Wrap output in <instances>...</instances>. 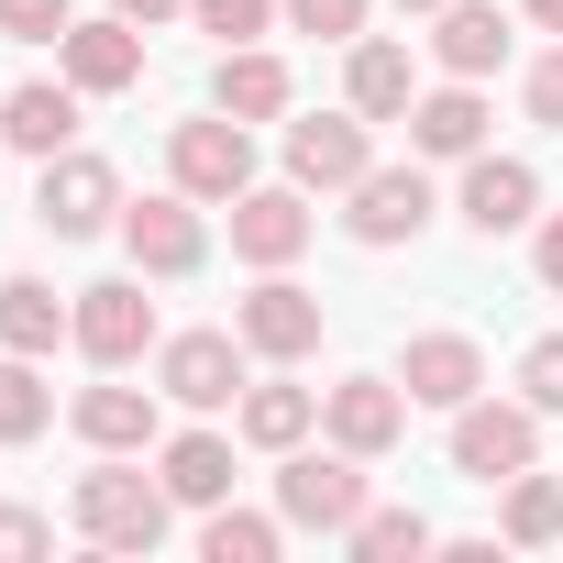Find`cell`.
Masks as SVG:
<instances>
[{"label": "cell", "instance_id": "cell-15", "mask_svg": "<svg viewBox=\"0 0 563 563\" xmlns=\"http://www.w3.org/2000/svg\"><path fill=\"white\" fill-rule=\"evenodd\" d=\"M299 243H310L299 177H288V188H243V199H232V254H243V265H299Z\"/></svg>", "mask_w": 563, "mask_h": 563}, {"label": "cell", "instance_id": "cell-20", "mask_svg": "<svg viewBox=\"0 0 563 563\" xmlns=\"http://www.w3.org/2000/svg\"><path fill=\"white\" fill-rule=\"evenodd\" d=\"M67 332H78V310L45 276H0V354H56Z\"/></svg>", "mask_w": 563, "mask_h": 563}, {"label": "cell", "instance_id": "cell-35", "mask_svg": "<svg viewBox=\"0 0 563 563\" xmlns=\"http://www.w3.org/2000/svg\"><path fill=\"white\" fill-rule=\"evenodd\" d=\"M519 100H530V122H552V133H563V45L530 67V89H519Z\"/></svg>", "mask_w": 563, "mask_h": 563}, {"label": "cell", "instance_id": "cell-30", "mask_svg": "<svg viewBox=\"0 0 563 563\" xmlns=\"http://www.w3.org/2000/svg\"><path fill=\"white\" fill-rule=\"evenodd\" d=\"M519 398H530V409H541V420H552V409H563V332H541V343H530V354H519Z\"/></svg>", "mask_w": 563, "mask_h": 563}, {"label": "cell", "instance_id": "cell-16", "mask_svg": "<svg viewBox=\"0 0 563 563\" xmlns=\"http://www.w3.org/2000/svg\"><path fill=\"white\" fill-rule=\"evenodd\" d=\"M288 100H299L288 56H265V45H221V78H210V111H232V122H288Z\"/></svg>", "mask_w": 563, "mask_h": 563}, {"label": "cell", "instance_id": "cell-38", "mask_svg": "<svg viewBox=\"0 0 563 563\" xmlns=\"http://www.w3.org/2000/svg\"><path fill=\"white\" fill-rule=\"evenodd\" d=\"M519 12H530V23H541V34H563V0H519Z\"/></svg>", "mask_w": 563, "mask_h": 563}, {"label": "cell", "instance_id": "cell-18", "mask_svg": "<svg viewBox=\"0 0 563 563\" xmlns=\"http://www.w3.org/2000/svg\"><path fill=\"white\" fill-rule=\"evenodd\" d=\"M431 56H442V78H497L508 67V12H497V0H442Z\"/></svg>", "mask_w": 563, "mask_h": 563}, {"label": "cell", "instance_id": "cell-10", "mask_svg": "<svg viewBox=\"0 0 563 563\" xmlns=\"http://www.w3.org/2000/svg\"><path fill=\"white\" fill-rule=\"evenodd\" d=\"M321 431L376 464V453H398V431H409V387H398V376H343V387H321Z\"/></svg>", "mask_w": 563, "mask_h": 563}, {"label": "cell", "instance_id": "cell-3", "mask_svg": "<svg viewBox=\"0 0 563 563\" xmlns=\"http://www.w3.org/2000/svg\"><path fill=\"white\" fill-rule=\"evenodd\" d=\"M166 177L188 188V199H243L254 188V122H232V111H210V122H177L166 133Z\"/></svg>", "mask_w": 563, "mask_h": 563}, {"label": "cell", "instance_id": "cell-33", "mask_svg": "<svg viewBox=\"0 0 563 563\" xmlns=\"http://www.w3.org/2000/svg\"><path fill=\"white\" fill-rule=\"evenodd\" d=\"M78 12H67V0H0V34H23V45H56Z\"/></svg>", "mask_w": 563, "mask_h": 563}, {"label": "cell", "instance_id": "cell-29", "mask_svg": "<svg viewBox=\"0 0 563 563\" xmlns=\"http://www.w3.org/2000/svg\"><path fill=\"white\" fill-rule=\"evenodd\" d=\"M343 541H354L365 563H409V552H431V519H420V508H365Z\"/></svg>", "mask_w": 563, "mask_h": 563}, {"label": "cell", "instance_id": "cell-39", "mask_svg": "<svg viewBox=\"0 0 563 563\" xmlns=\"http://www.w3.org/2000/svg\"><path fill=\"white\" fill-rule=\"evenodd\" d=\"M398 12H442V0H398Z\"/></svg>", "mask_w": 563, "mask_h": 563}, {"label": "cell", "instance_id": "cell-23", "mask_svg": "<svg viewBox=\"0 0 563 563\" xmlns=\"http://www.w3.org/2000/svg\"><path fill=\"white\" fill-rule=\"evenodd\" d=\"M0 144H23V155H67L78 144V89H12L0 100Z\"/></svg>", "mask_w": 563, "mask_h": 563}, {"label": "cell", "instance_id": "cell-25", "mask_svg": "<svg viewBox=\"0 0 563 563\" xmlns=\"http://www.w3.org/2000/svg\"><path fill=\"white\" fill-rule=\"evenodd\" d=\"M232 420H243V442H254V453H299V442H310V420H321V398H310V387H243V398H232Z\"/></svg>", "mask_w": 563, "mask_h": 563}, {"label": "cell", "instance_id": "cell-24", "mask_svg": "<svg viewBox=\"0 0 563 563\" xmlns=\"http://www.w3.org/2000/svg\"><path fill=\"white\" fill-rule=\"evenodd\" d=\"M155 398H166V387H89V398H78V442L144 453V442H155Z\"/></svg>", "mask_w": 563, "mask_h": 563}, {"label": "cell", "instance_id": "cell-26", "mask_svg": "<svg viewBox=\"0 0 563 563\" xmlns=\"http://www.w3.org/2000/svg\"><path fill=\"white\" fill-rule=\"evenodd\" d=\"M276 541H288V519H254V508H210V530H199V552L210 563H276Z\"/></svg>", "mask_w": 563, "mask_h": 563}, {"label": "cell", "instance_id": "cell-36", "mask_svg": "<svg viewBox=\"0 0 563 563\" xmlns=\"http://www.w3.org/2000/svg\"><path fill=\"white\" fill-rule=\"evenodd\" d=\"M530 265H541V288H552V299H563V210H552V221H541V243H530Z\"/></svg>", "mask_w": 563, "mask_h": 563}, {"label": "cell", "instance_id": "cell-1", "mask_svg": "<svg viewBox=\"0 0 563 563\" xmlns=\"http://www.w3.org/2000/svg\"><path fill=\"white\" fill-rule=\"evenodd\" d=\"M67 519H78V530H89L100 552H155V541H166V519H177V497H166V475L100 464V475H78Z\"/></svg>", "mask_w": 563, "mask_h": 563}, {"label": "cell", "instance_id": "cell-22", "mask_svg": "<svg viewBox=\"0 0 563 563\" xmlns=\"http://www.w3.org/2000/svg\"><path fill=\"white\" fill-rule=\"evenodd\" d=\"M155 475H166L177 508H221V497H232V442H221V431H177V442L155 453Z\"/></svg>", "mask_w": 563, "mask_h": 563}, {"label": "cell", "instance_id": "cell-12", "mask_svg": "<svg viewBox=\"0 0 563 563\" xmlns=\"http://www.w3.org/2000/svg\"><path fill=\"white\" fill-rule=\"evenodd\" d=\"M343 199H354V210H343L354 243H420V221H431V177H420V166H365Z\"/></svg>", "mask_w": 563, "mask_h": 563}, {"label": "cell", "instance_id": "cell-17", "mask_svg": "<svg viewBox=\"0 0 563 563\" xmlns=\"http://www.w3.org/2000/svg\"><path fill=\"white\" fill-rule=\"evenodd\" d=\"M464 221L497 243V232H519V221H541V177L519 166V155H464Z\"/></svg>", "mask_w": 563, "mask_h": 563}, {"label": "cell", "instance_id": "cell-13", "mask_svg": "<svg viewBox=\"0 0 563 563\" xmlns=\"http://www.w3.org/2000/svg\"><path fill=\"white\" fill-rule=\"evenodd\" d=\"M56 56H67V89H78V100H111V89L144 78V23H122V12H111V23H67Z\"/></svg>", "mask_w": 563, "mask_h": 563}, {"label": "cell", "instance_id": "cell-8", "mask_svg": "<svg viewBox=\"0 0 563 563\" xmlns=\"http://www.w3.org/2000/svg\"><path fill=\"white\" fill-rule=\"evenodd\" d=\"M122 243H133V265H144V276H199V254H210V232H199V199H188V188H166V199H122Z\"/></svg>", "mask_w": 563, "mask_h": 563}, {"label": "cell", "instance_id": "cell-11", "mask_svg": "<svg viewBox=\"0 0 563 563\" xmlns=\"http://www.w3.org/2000/svg\"><path fill=\"white\" fill-rule=\"evenodd\" d=\"M365 166H376L365 111H310V122H288V177H299V188H354Z\"/></svg>", "mask_w": 563, "mask_h": 563}, {"label": "cell", "instance_id": "cell-31", "mask_svg": "<svg viewBox=\"0 0 563 563\" xmlns=\"http://www.w3.org/2000/svg\"><path fill=\"white\" fill-rule=\"evenodd\" d=\"M276 12H288L299 34H321V45H354L365 34V0H276Z\"/></svg>", "mask_w": 563, "mask_h": 563}, {"label": "cell", "instance_id": "cell-21", "mask_svg": "<svg viewBox=\"0 0 563 563\" xmlns=\"http://www.w3.org/2000/svg\"><path fill=\"white\" fill-rule=\"evenodd\" d=\"M409 144H420V155H486V100H475V78L409 100Z\"/></svg>", "mask_w": 563, "mask_h": 563}, {"label": "cell", "instance_id": "cell-2", "mask_svg": "<svg viewBox=\"0 0 563 563\" xmlns=\"http://www.w3.org/2000/svg\"><path fill=\"white\" fill-rule=\"evenodd\" d=\"M276 519L288 530H321V541H343L354 519H365V453H288L276 464Z\"/></svg>", "mask_w": 563, "mask_h": 563}, {"label": "cell", "instance_id": "cell-5", "mask_svg": "<svg viewBox=\"0 0 563 563\" xmlns=\"http://www.w3.org/2000/svg\"><path fill=\"white\" fill-rule=\"evenodd\" d=\"M34 221L56 232V243H89V232H111L122 221V177L100 166V155H45V188H34Z\"/></svg>", "mask_w": 563, "mask_h": 563}, {"label": "cell", "instance_id": "cell-7", "mask_svg": "<svg viewBox=\"0 0 563 563\" xmlns=\"http://www.w3.org/2000/svg\"><path fill=\"white\" fill-rule=\"evenodd\" d=\"M232 332H243V354H265V365H299V354H321V299L288 288V276L265 265V288L232 310Z\"/></svg>", "mask_w": 563, "mask_h": 563}, {"label": "cell", "instance_id": "cell-4", "mask_svg": "<svg viewBox=\"0 0 563 563\" xmlns=\"http://www.w3.org/2000/svg\"><path fill=\"white\" fill-rule=\"evenodd\" d=\"M453 464L475 486H508L519 464H541V409L530 398H464L453 409Z\"/></svg>", "mask_w": 563, "mask_h": 563}, {"label": "cell", "instance_id": "cell-34", "mask_svg": "<svg viewBox=\"0 0 563 563\" xmlns=\"http://www.w3.org/2000/svg\"><path fill=\"white\" fill-rule=\"evenodd\" d=\"M45 541H56V519H45V508H0V563H34Z\"/></svg>", "mask_w": 563, "mask_h": 563}, {"label": "cell", "instance_id": "cell-14", "mask_svg": "<svg viewBox=\"0 0 563 563\" xmlns=\"http://www.w3.org/2000/svg\"><path fill=\"white\" fill-rule=\"evenodd\" d=\"M398 387H409V409H464V398H486V354L464 332H420L409 365H398Z\"/></svg>", "mask_w": 563, "mask_h": 563}, {"label": "cell", "instance_id": "cell-19", "mask_svg": "<svg viewBox=\"0 0 563 563\" xmlns=\"http://www.w3.org/2000/svg\"><path fill=\"white\" fill-rule=\"evenodd\" d=\"M343 89H354V111H365V122H409V100H420V67H409V45H387V34H354V67H343Z\"/></svg>", "mask_w": 563, "mask_h": 563}, {"label": "cell", "instance_id": "cell-32", "mask_svg": "<svg viewBox=\"0 0 563 563\" xmlns=\"http://www.w3.org/2000/svg\"><path fill=\"white\" fill-rule=\"evenodd\" d=\"M199 12V34H221V45H254L265 23H276V0H188Z\"/></svg>", "mask_w": 563, "mask_h": 563}, {"label": "cell", "instance_id": "cell-27", "mask_svg": "<svg viewBox=\"0 0 563 563\" xmlns=\"http://www.w3.org/2000/svg\"><path fill=\"white\" fill-rule=\"evenodd\" d=\"M508 541L519 552H541V541H563V475H508Z\"/></svg>", "mask_w": 563, "mask_h": 563}, {"label": "cell", "instance_id": "cell-37", "mask_svg": "<svg viewBox=\"0 0 563 563\" xmlns=\"http://www.w3.org/2000/svg\"><path fill=\"white\" fill-rule=\"evenodd\" d=\"M111 12H122V23H144V34H155V23H166V12H188V0H111Z\"/></svg>", "mask_w": 563, "mask_h": 563}, {"label": "cell", "instance_id": "cell-6", "mask_svg": "<svg viewBox=\"0 0 563 563\" xmlns=\"http://www.w3.org/2000/svg\"><path fill=\"white\" fill-rule=\"evenodd\" d=\"M89 365H133L144 343H155V299H144V276H100V288H78V332H67Z\"/></svg>", "mask_w": 563, "mask_h": 563}, {"label": "cell", "instance_id": "cell-28", "mask_svg": "<svg viewBox=\"0 0 563 563\" xmlns=\"http://www.w3.org/2000/svg\"><path fill=\"white\" fill-rule=\"evenodd\" d=\"M45 420H56V398H45L34 354H0V442H34Z\"/></svg>", "mask_w": 563, "mask_h": 563}, {"label": "cell", "instance_id": "cell-9", "mask_svg": "<svg viewBox=\"0 0 563 563\" xmlns=\"http://www.w3.org/2000/svg\"><path fill=\"white\" fill-rule=\"evenodd\" d=\"M155 387H166L177 409H232V387H243V332H177V343H155Z\"/></svg>", "mask_w": 563, "mask_h": 563}]
</instances>
